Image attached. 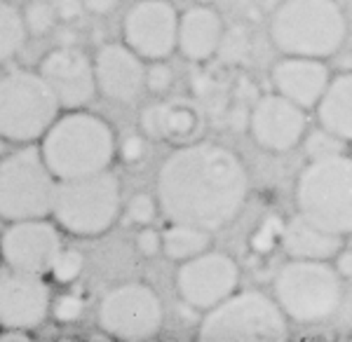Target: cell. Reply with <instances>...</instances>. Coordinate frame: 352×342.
I'll return each instance as SVG.
<instances>
[{"label":"cell","instance_id":"6da1fadb","mask_svg":"<svg viewBox=\"0 0 352 342\" xmlns=\"http://www.w3.org/2000/svg\"><path fill=\"white\" fill-rule=\"evenodd\" d=\"M249 171L232 148L212 141L176 146L162 162L155 197L167 223L219 232L240 218L249 199Z\"/></svg>","mask_w":352,"mask_h":342},{"label":"cell","instance_id":"7a4b0ae2","mask_svg":"<svg viewBox=\"0 0 352 342\" xmlns=\"http://www.w3.org/2000/svg\"><path fill=\"white\" fill-rule=\"evenodd\" d=\"M41 150L56 181L80 179L111 169L118 157V136L104 117L78 108L54 119Z\"/></svg>","mask_w":352,"mask_h":342},{"label":"cell","instance_id":"3957f363","mask_svg":"<svg viewBox=\"0 0 352 342\" xmlns=\"http://www.w3.org/2000/svg\"><path fill=\"white\" fill-rule=\"evenodd\" d=\"M268 33L282 54L327 61L348 40V16L338 0H282L270 16Z\"/></svg>","mask_w":352,"mask_h":342},{"label":"cell","instance_id":"277c9868","mask_svg":"<svg viewBox=\"0 0 352 342\" xmlns=\"http://www.w3.org/2000/svg\"><path fill=\"white\" fill-rule=\"evenodd\" d=\"M272 295L292 323L315 326L338 315L343 305V277L331 260L289 258L272 279Z\"/></svg>","mask_w":352,"mask_h":342},{"label":"cell","instance_id":"5b68a950","mask_svg":"<svg viewBox=\"0 0 352 342\" xmlns=\"http://www.w3.org/2000/svg\"><path fill=\"white\" fill-rule=\"evenodd\" d=\"M289 319L275 295L237 288L230 298L202 312L200 342H282L289 338Z\"/></svg>","mask_w":352,"mask_h":342},{"label":"cell","instance_id":"8992f818","mask_svg":"<svg viewBox=\"0 0 352 342\" xmlns=\"http://www.w3.org/2000/svg\"><path fill=\"white\" fill-rule=\"evenodd\" d=\"M296 211L333 235H352V152L308 159L296 179Z\"/></svg>","mask_w":352,"mask_h":342},{"label":"cell","instance_id":"52a82bcc","mask_svg":"<svg viewBox=\"0 0 352 342\" xmlns=\"http://www.w3.org/2000/svg\"><path fill=\"white\" fill-rule=\"evenodd\" d=\"M122 211V185L111 169L59 181L52 216L76 237H99L116 225Z\"/></svg>","mask_w":352,"mask_h":342},{"label":"cell","instance_id":"ba28073f","mask_svg":"<svg viewBox=\"0 0 352 342\" xmlns=\"http://www.w3.org/2000/svg\"><path fill=\"white\" fill-rule=\"evenodd\" d=\"M61 115V104L38 71L14 68L0 78V136L33 144Z\"/></svg>","mask_w":352,"mask_h":342},{"label":"cell","instance_id":"9c48e42d","mask_svg":"<svg viewBox=\"0 0 352 342\" xmlns=\"http://www.w3.org/2000/svg\"><path fill=\"white\" fill-rule=\"evenodd\" d=\"M56 185L41 148L26 146L5 155L0 159V218L14 223L52 216Z\"/></svg>","mask_w":352,"mask_h":342},{"label":"cell","instance_id":"30bf717a","mask_svg":"<svg viewBox=\"0 0 352 342\" xmlns=\"http://www.w3.org/2000/svg\"><path fill=\"white\" fill-rule=\"evenodd\" d=\"M96 321L106 338L144 342L160 333L164 323V307L160 295L148 284L127 282L111 288L101 298Z\"/></svg>","mask_w":352,"mask_h":342},{"label":"cell","instance_id":"8fae6325","mask_svg":"<svg viewBox=\"0 0 352 342\" xmlns=\"http://www.w3.org/2000/svg\"><path fill=\"white\" fill-rule=\"evenodd\" d=\"M242 270L237 260L223 251H204L184 260L176 270L174 286L179 298L197 312H207L240 288Z\"/></svg>","mask_w":352,"mask_h":342},{"label":"cell","instance_id":"7c38bea8","mask_svg":"<svg viewBox=\"0 0 352 342\" xmlns=\"http://www.w3.org/2000/svg\"><path fill=\"white\" fill-rule=\"evenodd\" d=\"M181 12L169 0H139L122 21V40L146 61L169 59L179 49Z\"/></svg>","mask_w":352,"mask_h":342},{"label":"cell","instance_id":"4fadbf2b","mask_svg":"<svg viewBox=\"0 0 352 342\" xmlns=\"http://www.w3.org/2000/svg\"><path fill=\"white\" fill-rule=\"evenodd\" d=\"M305 132L308 111L277 92L258 96L249 113V136L261 150L272 155H285L298 148Z\"/></svg>","mask_w":352,"mask_h":342},{"label":"cell","instance_id":"5bb4252c","mask_svg":"<svg viewBox=\"0 0 352 342\" xmlns=\"http://www.w3.org/2000/svg\"><path fill=\"white\" fill-rule=\"evenodd\" d=\"M59 225L47 218L14 220L0 237V255L10 270L50 275L56 255L61 253Z\"/></svg>","mask_w":352,"mask_h":342},{"label":"cell","instance_id":"9a60e30c","mask_svg":"<svg viewBox=\"0 0 352 342\" xmlns=\"http://www.w3.org/2000/svg\"><path fill=\"white\" fill-rule=\"evenodd\" d=\"M38 73L47 80L61 104V111H78L99 94L94 76V56L78 45H59L41 59Z\"/></svg>","mask_w":352,"mask_h":342},{"label":"cell","instance_id":"2e32d148","mask_svg":"<svg viewBox=\"0 0 352 342\" xmlns=\"http://www.w3.org/2000/svg\"><path fill=\"white\" fill-rule=\"evenodd\" d=\"M146 64L127 43H104L94 54L96 89L111 104L129 106L146 92Z\"/></svg>","mask_w":352,"mask_h":342},{"label":"cell","instance_id":"e0dca14e","mask_svg":"<svg viewBox=\"0 0 352 342\" xmlns=\"http://www.w3.org/2000/svg\"><path fill=\"white\" fill-rule=\"evenodd\" d=\"M52 312V290L43 275L10 270L0 275V323L36 330Z\"/></svg>","mask_w":352,"mask_h":342},{"label":"cell","instance_id":"ac0fdd59","mask_svg":"<svg viewBox=\"0 0 352 342\" xmlns=\"http://www.w3.org/2000/svg\"><path fill=\"white\" fill-rule=\"evenodd\" d=\"M324 59H312V56H287L272 66L270 82L277 94L287 96L289 101L298 104L305 111H315L320 99L324 96L329 82H331Z\"/></svg>","mask_w":352,"mask_h":342},{"label":"cell","instance_id":"d6986e66","mask_svg":"<svg viewBox=\"0 0 352 342\" xmlns=\"http://www.w3.org/2000/svg\"><path fill=\"white\" fill-rule=\"evenodd\" d=\"M202 111L188 99H160L141 113V129L146 136L167 144H192L202 132Z\"/></svg>","mask_w":352,"mask_h":342},{"label":"cell","instance_id":"ffe728a7","mask_svg":"<svg viewBox=\"0 0 352 342\" xmlns=\"http://www.w3.org/2000/svg\"><path fill=\"white\" fill-rule=\"evenodd\" d=\"M226 36V24L212 5H190L179 19V52L186 61L204 64L214 59Z\"/></svg>","mask_w":352,"mask_h":342},{"label":"cell","instance_id":"44dd1931","mask_svg":"<svg viewBox=\"0 0 352 342\" xmlns=\"http://www.w3.org/2000/svg\"><path fill=\"white\" fill-rule=\"evenodd\" d=\"M280 247L287 258L296 260H333L345 247V237L324 230L303 214H294L282 227Z\"/></svg>","mask_w":352,"mask_h":342},{"label":"cell","instance_id":"7402d4cb","mask_svg":"<svg viewBox=\"0 0 352 342\" xmlns=\"http://www.w3.org/2000/svg\"><path fill=\"white\" fill-rule=\"evenodd\" d=\"M317 124L331 129L352 146V71L331 78L324 96L315 108Z\"/></svg>","mask_w":352,"mask_h":342},{"label":"cell","instance_id":"603a6c76","mask_svg":"<svg viewBox=\"0 0 352 342\" xmlns=\"http://www.w3.org/2000/svg\"><path fill=\"white\" fill-rule=\"evenodd\" d=\"M214 247V232L186 223H169L162 230V253L174 263H184Z\"/></svg>","mask_w":352,"mask_h":342},{"label":"cell","instance_id":"cb8c5ba5","mask_svg":"<svg viewBox=\"0 0 352 342\" xmlns=\"http://www.w3.org/2000/svg\"><path fill=\"white\" fill-rule=\"evenodd\" d=\"M31 36L24 21V12L16 10L14 3L0 0V66L12 61Z\"/></svg>","mask_w":352,"mask_h":342},{"label":"cell","instance_id":"d4e9b609","mask_svg":"<svg viewBox=\"0 0 352 342\" xmlns=\"http://www.w3.org/2000/svg\"><path fill=\"white\" fill-rule=\"evenodd\" d=\"M300 146H303L305 159H324L331 155H340V152H350L352 148L348 141H343L338 134H333L331 129L322 127V124L308 129Z\"/></svg>","mask_w":352,"mask_h":342},{"label":"cell","instance_id":"484cf974","mask_svg":"<svg viewBox=\"0 0 352 342\" xmlns=\"http://www.w3.org/2000/svg\"><path fill=\"white\" fill-rule=\"evenodd\" d=\"M24 21H26V28L31 36H47L56 28V10L52 3L47 0H31L24 10Z\"/></svg>","mask_w":352,"mask_h":342},{"label":"cell","instance_id":"4316f807","mask_svg":"<svg viewBox=\"0 0 352 342\" xmlns=\"http://www.w3.org/2000/svg\"><path fill=\"white\" fill-rule=\"evenodd\" d=\"M85 270V255L78 249H61V253L56 255L52 270L50 275L56 284L66 286V284H73L76 279H80Z\"/></svg>","mask_w":352,"mask_h":342},{"label":"cell","instance_id":"83f0119b","mask_svg":"<svg viewBox=\"0 0 352 342\" xmlns=\"http://www.w3.org/2000/svg\"><path fill=\"white\" fill-rule=\"evenodd\" d=\"M176 76L174 68L167 64V59L162 61H148L146 64V92H151L155 99H164L174 89Z\"/></svg>","mask_w":352,"mask_h":342},{"label":"cell","instance_id":"f1b7e54d","mask_svg":"<svg viewBox=\"0 0 352 342\" xmlns=\"http://www.w3.org/2000/svg\"><path fill=\"white\" fill-rule=\"evenodd\" d=\"M127 218L129 223H134L136 227L144 225H153L157 211H160V204H157V197H153L151 192H136V195L127 202Z\"/></svg>","mask_w":352,"mask_h":342},{"label":"cell","instance_id":"f546056e","mask_svg":"<svg viewBox=\"0 0 352 342\" xmlns=\"http://www.w3.org/2000/svg\"><path fill=\"white\" fill-rule=\"evenodd\" d=\"M146 155V134L144 129L136 132V129H127L118 136V157L124 164H136L141 162Z\"/></svg>","mask_w":352,"mask_h":342},{"label":"cell","instance_id":"4dcf8cb0","mask_svg":"<svg viewBox=\"0 0 352 342\" xmlns=\"http://www.w3.org/2000/svg\"><path fill=\"white\" fill-rule=\"evenodd\" d=\"M85 315V300L78 293H61L52 300V317L59 323H76Z\"/></svg>","mask_w":352,"mask_h":342},{"label":"cell","instance_id":"1f68e13d","mask_svg":"<svg viewBox=\"0 0 352 342\" xmlns=\"http://www.w3.org/2000/svg\"><path fill=\"white\" fill-rule=\"evenodd\" d=\"M134 247L144 258H155L162 253V230H155L153 225H144L136 232Z\"/></svg>","mask_w":352,"mask_h":342},{"label":"cell","instance_id":"d6a6232c","mask_svg":"<svg viewBox=\"0 0 352 342\" xmlns=\"http://www.w3.org/2000/svg\"><path fill=\"white\" fill-rule=\"evenodd\" d=\"M52 5L56 10L59 21H64V24H73V21L80 19V16L87 12L85 0H52Z\"/></svg>","mask_w":352,"mask_h":342},{"label":"cell","instance_id":"836d02e7","mask_svg":"<svg viewBox=\"0 0 352 342\" xmlns=\"http://www.w3.org/2000/svg\"><path fill=\"white\" fill-rule=\"evenodd\" d=\"M333 267L338 270V275L343 277V282H352V249H340L338 255L331 260Z\"/></svg>","mask_w":352,"mask_h":342},{"label":"cell","instance_id":"e575fe53","mask_svg":"<svg viewBox=\"0 0 352 342\" xmlns=\"http://www.w3.org/2000/svg\"><path fill=\"white\" fill-rule=\"evenodd\" d=\"M120 5V0H85V8L94 16H106Z\"/></svg>","mask_w":352,"mask_h":342},{"label":"cell","instance_id":"d590c367","mask_svg":"<svg viewBox=\"0 0 352 342\" xmlns=\"http://www.w3.org/2000/svg\"><path fill=\"white\" fill-rule=\"evenodd\" d=\"M28 338H31V330L26 328H8L5 326V330H0V342H26Z\"/></svg>","mask_w":352,"mask_h":342},{"label":"cell","instance_id":"8d00e7d4","mask_svg":"<svg viewBox=\"0 0 352 342\" xmlns=\"http://www.w3.org/2000/svg\"><path fill=\"white\" fill-rule=\"evenodd\" d=\"M59 40L61 43L59 45H76V33L73 31H68L66 24L61 21V31H59Z\"/></svg>","mask_w":352,"mask_h":342},{"label":"cell","instance_id":"74e56055","mask_svg":"<svg viewBox=\"0 0 352 342\" xmlns=\"http://www.w3.org/2000/svg\"><path fill=\"white\" fill-rule=\"evenodd\" d=\"M5 141H8V139H5V136H0V159L8 155V146H5Z\"/></svg>","mask_w":352,"mask_h":342},{"label":"cell","instance_id":"f35d334b","mask_svg":"<svg viewBox=\"0 0 352 342\" xmlns=\"http://www.w3.org/2000/svg\"><path fill=\"white\" fill-rule=\"evenodd\" d=\"M10 3H14V5H16V3H26V0H10Z\"/></svg>","mask_w":352,"mask_h":342},{"label":"cell","instance_id":"ab89813d","mask_svg":"<svg viewBox=\"0 0 352 342\" xmlns=\"http://www.w3.org/2000/svg\"><path fill=\"white\" fill-rule=\"evenodd\" d=\"M350 152H352V148H350Z\"/></svg>","mask_w":352,"mask_h":342},{"label":"cell","instance_id":"60d3db41","mask_svg":"<svg viewBox=\"0 0 352 342\" xmlns=\"http://www.w3.org/2000/svg\"><path fill=\"white\" fill-rule=\"evenodd\" d=\"M0 326H3V323H0Z\"/></svg>","mask_w":352,"mask_h":342},{"label":"cell","instance_id":"b9f144b4","mask_svg":"<svg viewBox=\"0 0 352 342\" xmlns=\"http://www.w3.org/2000/svg\"><path fill=\"white\" fill-rule=\"evenodd\" d=\"M0 258H3V255H0Z\"/></svg>","mask_w":352,"mask_h":342}]
</instances>
